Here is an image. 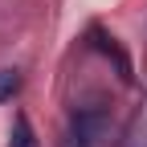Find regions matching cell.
Returning a JSON list of instances; mask_svg holds the SVG:
<instances>
[{
  "label": "cell",
  "mask_w": 147,
  "mask_h": 147,
  "mask_svg": "<svg viewBox=\"0 0 147 147\" xmlns=\"http://www.w3.org/2000/svg\"><path fill=\"white\" fill-rule=\"evenodd\" d=\"M106 139H110V110L102 102H86L69 115L65 147H106Z\"/></svg>",
  "instance_id": "6da1fadb"
},
{
  "label": "cell",
  "mask_w": 147,
  "mask_h": 147,
  "mask_svg": "<svg viewBox=\"0 0 147 147\" xmlns=\"http://www.w3.org/2000/svg\"><path fill=\"white\" fill-rule=\"evenodd\" d=\"M90 37L98 41V49L106 53V57H115V65H119V78H123V82H131V61H127V53L119 49V41H115L110 33H102V29H94Z\"/></svg>",
  "instance_id": "7a4b0ae2"
},
{
  "label": "cell",
  "mask_w": 147,
  "mask_h": 147,
  "mask_svg": "<svg viewBox=\"0 0 147 147\" xmlns=\"http://www.w3.org/2000/svg\"><path fill=\"white\" fill-rule=\"evenodd\" d=\"M8 147H37L33 127H29V119H25V115H16V123H12V143H8Z\"/></svg>",
  "instance_id": "3957f363"
},
{
  "label": "cell",
  "mask_w": 147,
  "mask_h": 147,
  "mask_svg": "<svg viewBox=\"0 0 147 147\" xmlns=\"http://www.w3.org/2000/svg\"><path fill=\"white\" fill-rule=\"evenodd\" d=\"M16 90H21V69H0V102H12Z\"/></svg>",
  "instance_id": "277c9868"
}]
</instances>
